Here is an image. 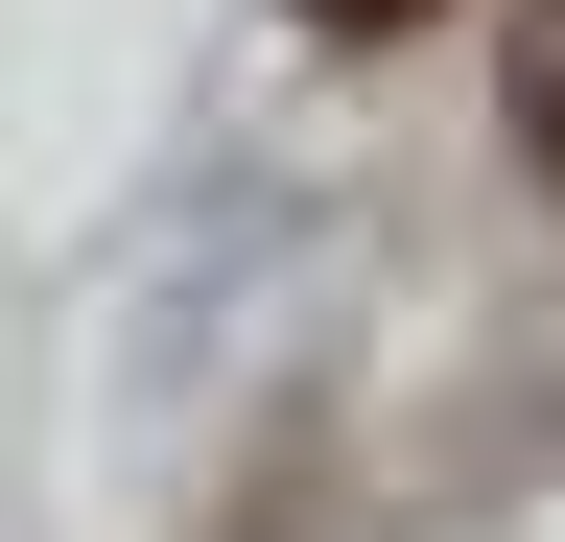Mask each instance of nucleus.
Here are the masks:
<instances>
[{
  "label": "nucleus",
  "instance_id": "f257e3e1",
  "mask_svg": "<svg viewBox=\"0 0 565 542\" xmlns=\"http://www.w3.org/2000/svg\"><path fill=\"white\" fill-rule=\"evenodd\" d=\"M494 95H519V166L565 189V0H519V47H494Z\"/></svg>",
  "mask_w": 565,
  "mask_h": 542
},
{
  "label": "nucleus",
  "instance_id": "f03ea898",
  "mask_svg": "<svg viewBox=\"0 0 565 542\" xmlns=\"http://www.w3.org/2000/svg\"><path fill=\"white\" fill-rule=\"evenodd\" d=\"M282 24H330V47H401V24H424V0H282Z\"/></svg>",
  "mask_w": 565,
  "mask_h": 542
}]
</instances>
